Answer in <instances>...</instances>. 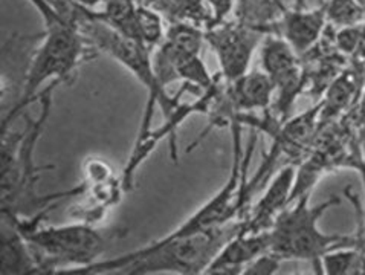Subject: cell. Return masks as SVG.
<instances>
[{
    "instance_id": "1",
    "label": "cell",
    "mask_w": 365,
    "mask_h": 275,
    "mask_svg": "<svg viewBox=\"0 0 365 275\" xmlns=\"http://www.w3.org/2000/svg\"><path fill=\"white\" fill-rule=\"evenodd\" d=\"M243 222L231 220L225 225L182 237L164 236L123 256L103 259L88 268L71 269L61 274H205L220 249L243 229Z\"/></svg>"
},
{
    "instance_id": "2",
    "label": "cell",
    "mask_w": 365,
    "mask_h": 275,
    "mask_svg": "<svg viewBox=\"0 0 365 275\" xmlns=\"http://www.w3.org/2000/svg\"><path fill=\"white\" fill-rule=\"evenodd\" d=\"M61 83H51L41 92L40 115L37 120L28 118L24 132H2V147H0V196H2V213L21 216L24 208H36L37 213L53 209L57 200L64 192L56 196H38L36 184L38 175L48 167H37L34 152L40 135L48 123L52 109L53 90Z\"/></svg>"
},
{
    "instance_id": "3",
    "label": "cell",
    "mask_w": 365,
    "mask_h": 275,
    "mask_svg": "<svg viewBox=\"0 0 365 275\" xmlns=\"http://www.w3.org/2000/svg\"><path fill=\"white\" fill-rule=\"evenodd\" d=\"M49 211H43L29 219L2 213V216L13 220L25 236L40 274H61L88 268L98 261L120 236V231H103L81 220L58 227H41L40 219Z\"/></svg>"
},
{
    "instance_id": "4",
    "label": "cell",
    "mask_w": 365,
    "mask_h": 275,
    "mask_svg": "<svg viewBox=\"0 0 365 275\" xmlns=\"http://www.w3.org/2000/svg\"><path fill=\"white\" fill-rule=\"evenodd\" d=\"M339 204L334 196L318 205L310 204V192L299 194L292 208H284L269 229L271 251L286 260L312 261L317 269L321 257L336 248L356 245L355 236L324 234L318 222L327 209Z\"/></svg>"
},
{
    "instance_id": "5",
    "label": "cell",
    "mask_w": 365,
    "mask_h": 275,
    "mask_svg": "<svg viewBox=\"0 0 365 275\" xmlns=\"http://www.w3.org/2000/svg\"><path fill=\"white\" fill-rule=\"evenodd\" d=\"M93 48L78 29L69 25L46 28V34L31 58L17 103L4 115L2 132L11 129L24 110L38 100L43 84L66 81Z\"/></svg>"
},
{
    "instance_id": "6",
    "label": "cell",
    "mask_w": 365,
    "mask_h": 275,
    "mask_svg": "<svg viewBox=\"0 0 365 275\" xmlns=\"http://www.w3.org/2000/svg\"><path fill=\"white\" fill-rule=\"evenodd\" d=\"M205 41L219 60L223 80L235 81L250 72L260 34L252 28L220 24L205 31Z\"/></svg>"
},
{
    "instance_id": "7",
    "label": "cell",
    "mask_w": 365,
    "mask_h": 275,
    "mask_svg": "<svg viewBox=\"0 0 365 275\" xmlns=\"http://www.w3.org/2000/svg\"><path fill=\"white\" fill-rule=\"evenodd\" d=\"M260 61L263 72L272 80L278 92V112L287 113L302 84L298 54L283 37L267 36L262 41Z\"/></svg>"
},
{
    "instance_id": "8",
    "label": "cell",
    "mask_w": 365,
    "mask_h": 275,
    "mask_svg": "<svg viewBox=\"0 0 365 275\" xmlns=\"http://www.w3.org/2000/svg\"><path fill=\"white\" fill-rule=\"evenodd\" d=\"M297 181V172L292 165L284 167L272 179L269 188L252 209L248 220L243 222V231L260 232L271 229L275 219L292 202V193Z\"/></svg>"
},
{
    "instance_id": "9",
    "label": "cell",
    "mask_w": 365,
    "mask_h": 275,
    "mask_svg": "<svg viewBox=\"0 0 365 275\" xmlns=\"http://www.w3.org/2000/svg\"><path fill=\"white\" fill-rule=\"evenodd\" d=\"M266 251H271L269 229L260 232L242 229L220 249L205 274H243L246 264Z\"/></svg>"
},
{
    "instance_id": "10",
    "label": "cell",
    "mask_w": 365,
    "mask_h": 275,
    "mask_svg": "<svg viewBox=\"0 0 365 275\" xmlns=\"http://www.w3.org/2000/svg\"><path fill=\"white\" fill-rule=\"evenodd\" d=\"M327 22L326 4L319 8L304 11L297 9L287 13L280 24V37H283L298 56L312 49L324 31Z\"/></svg>"
},
{
    "instance_id": "11",
    "label": "cell",
    "mask_w": 365,
    "mask_h": 275,
    "mask_svg": "<svg viewBox=\"0 0 365 275\" xmlns=\"http://www.w3.org/2000/svg\"><path fill=\"white\" fill-rule=\"evenodd\" d=\"M0 274H40L38 264L25 236L6 216H2V227H0Z\"/></svg>"
},
{
    "instance_id": "12",
    "label": "cell",
    "mask_w": 365,
    "mask_h": 275,
    "mask_svg": "<svg viewBox=\"0 0 365 275\" xmlns=\"http://www.w3.org/2000/svg\"><path fill=\"white\" fill-rule=\"evenodd\" d=\"M275 93L272 80L264 72H248L235 81H228L227 97L235 113L264 110Z\"/></svg>"
},
{
    "instance_id": "13",
    "label": "cell",
    "mask_w": 365,
    "mask_h": 275,
    "mask_svg": "<svg viewBox=\"0 0 365 275\" xmlns=\"http://www.w3.org/2000/svg\"><path fill=\"white\" fill-rule=\"evenodd\" d=\"M145 5L167 16L171 24L184 22L205 31L214 25L207 0H147Z\"/></svg>"
},
{
    "instance_id": "14",
    "label": "cell",
    "mask_w": 365,
    "mask_h": 275,
    "mask_svg": "<svg viewBox=\"0 0 365 275\" xmlns=\"http://www.w3.org/2000/svg\"><path fill=\"white\" fill-rule=\"evenodd\" d=\"M167 34L163 14L145 4L138 5L136 11V41L150 51H155L163 43Z\"/></svg>"
},
{
    "instance_id": "15",
    "label": "cell",
    "mask_w": 365,
    "mask_h": 275,
    "mask_svg": "<svg viewBox=\"0 0 365 275\" xmlns=\"http://www.w3.org/2000/svg\"><path fill=\"white\" fill-rule=\"evenodd\" d=\"M362 264L364 259L361 249H353V247L336 248L321 257L315 271L327 275L362 274Z\"/></svg>"
},
{
    "instance_id": "16",
    "label": "cell",
    "mask_w": 365,
    "mask_h": 275,
    "mask_svg": "<svg viewBox=\"0 0 365 275\" xmlns=\"http://www.w3.org/2000/svg\"><path fill=\"white\" fill-rule=\"evenodd\" d=\"M327 20L341 28L359 25L365 19V11L356 0H327Z\"/></svg>"
},
{
    "instance_id": "17",
    "label": "cell",
    "mask_w": 365,
    "mask_h": 275,
    "mask_svg": "<svg viewBox=\"0 0 365 275\" xmlns=\"http://www.w3.org/2000/svg\"><path fill=\"white\" fill-rule=\"evenodd\" d=\"M283 261L284 260L282 257H278L275 252L266 251L246 264L243 274L245 275H272L280 269Z\"/></svg>"
},
{
    "instance_id": "18",
    "label": "cell",
    "mask_w": 365,
    "mask_h": 275,
    "mask_svg": "<svg viewBox=\"0 0 365 275\" xmlns=\"http://www.w3.org/2000/svg\"><path fill=\"white\" fill-rule=\"evenodd\" d=\"M350 95H351V84L346 78H339L330 89L329 103L331 105V109L338 110L339 108H342V105L349 101Z\"/></svg>"
},
{
    "instance_id": "19",
    "label": "cell",
    "mask_w": 365,
    "mask_h": 275,
    "mask_svg": "<svg viewBox=\"0 0 365 275\" xmlns=\"http://www.w3.org/2000/svg\"><path fill=\"white\" fill-rule=\"evenodd\" d=\"M29 4L40 13L46 28L57 26V25H68V24L63 22L61 17L57 14L56 9L51 6L48 0H29Z\"/></svg>"
},
{
    "instance_id": "20",
    "label": "cell",
    "mask_w": 365,
    "mask_h": 275,
    "mask_svg": "<svg viewBox=\"0 0 365 275\" xmlns=\"http://www.w3.org/2000/svg\"><path fill=\"white\" fill-rule=\"evenodd\" d=\"M207 4L212 14V20H214L212 26H216L227 22V19L234 8L235 0H207Z\"/></svg>"
},
{
    "instance_id": "21",
    "label": "cell",
    "mask_w": 365,
    "mask_h": 275,
    "mask_svg": "<svg viewBox=\"0 0 365 275\" xmlns=\"http://www.w3.org/2000/svg\"><path fill=\"white\" fill-rule=\"evenodd\" d=\"M72 2H75V4H78V5L84 6V8H89V9H95V8H98L100 5H104V2H106V0H72Z\"/></svg>"
},
{
    "instance_id": "22",
    "label": "cell",
    "mask_w": 365,
    "mask_h": 275,
    "mask_svg": "<svg viewBox=\"0 0 365 275\" xmlns=\"http://www.w3.org/2000/svg\"><path fill=\"white\" fill-rule=\"evenodd\" d=\"M359 115H361V123L365 129V92H364V97L361 101V109H359Z\"/></svg>"
},
{
    "instance_id": "23",
    "label": "cell",
    "mask_w": 365,
    "mask_h": 275,
    "mask_svg": "<svg viewBox=\"0 0 365 275\" xmlns=\"http://www.w3.org/2000/svg\"><path fill=\"white\" fill-rule=\"evenodd\" d=\"M297 9H303L304 8V0H297Z\"/></svg>"
},
{
    "instance_id": "24",
    "label": "cell",
    "mask_w": 365,
    "mask_h": 275,
    "mask_svg": "<svg viewBox=\"0 0 365 275\" xmlns=\"http://www.w3.org/2000/svg\"><path fill=\"white\" fill-rule=\"evenodd\" d=\"M356 2L359 4V6L364 9V11H365V0H356Z\"/></svg>"
}]
</instances>
